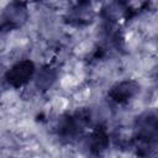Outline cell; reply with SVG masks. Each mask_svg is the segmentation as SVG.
<instances>
[{"instance_id":"5","label":"cell","mask_w":158,"mask_h":158,"mask_svg":"<svg viewBox=\"0 0 158 158\" xmlns=\"http://www.w3.org/2000/svg\"><path fill=\"white\" fill-rule=\"evenodd\" d=\"M26 9H25V4L22 2H14L9 6L7 10H5L4 15H2V23L1 27L2 30L6 28H15L21 26V23L25 21L26 19Z\"/></svg>"},{"instance_id":"3","label":"cell","mask_w":158,"mask_h":158,"mask_svg":"<svg viewBox=\"0 0 158 158\" xmlns=\"http://www.w3.org/2000/svg\"><path fill=\"white\" fill-rule=\"evenodd\" d=\"M35 73V64L30 59H23L15 63L6 73L7 83L14 88L25 85Z\"/></svg>"},{"instance_id":"4","label":"cell","mask_w":158,"mask_h":158,"mask_svg":"<svg viewBox=\"0 0 158 158\" xmlns=\"http://www.w3.org/2000/svg\"><path fill=\"white\" fill-rule=\"evenodd\" d=\"M138 90H139V85L135 80L127 79L115 84L109 91V98L116 104H126L132 98L136 96Z\"/></svg>"},{"instance_id":"6","label":"cell","mask_w":158,"mask_h":158,"mask_svg":"<svg viewBox=\"0 0 158 158\" xmlns=\"http://www.w3.org/2000/svg\"><path fill=\"white\" fill-rule=\"evenodd\" d=\"M89 151L93 156H101L109 147V135L104 126H98L89 137Z\"/></svg>"},{"instance_id":"7","label":"cell","mask_w":158,"mask_h":158,"mask_svg":"<svg viewBox=\"0 0 158 158\" xmlns=\"http://www.w3.org/2000/svg\"><path fill=\"white\" fill-rule=\"evenodd\" d=\"M56 79V72L51 68H44L40 74H38V79H37V86L41 89H48L52 83Z\"/></svg>"},{"instance_id":"2","label":"cell","mask_w":158,"mask_h":158,"mask_svg":"<svg viewBox=\"0 0 158 158\" xmlns=\"http://www.w3.org/2000/svg\"><path fill=\"white\" fill-rule=\"evenodd\" d=\"M89 121H90V112H88L86 110H80L72 115H67L59 122L58 135L62 138L72 139L80 133L81 128Z\"/></svg>"},{"instance_id":"1","label":"cell","mask_w":158,"mask_h":158,"mask_svg":"<svg viewBox=\"0 0 158 158\" xmlns=\"http://www.w3.org/2000/svg\"><path fill=\"white\" fill-rule=\"evenodd\" d=\"M135 147L137 154L148 157L153 151V144H158V114L146 112L136 122Z\"/></svg>"}]
</instances>
